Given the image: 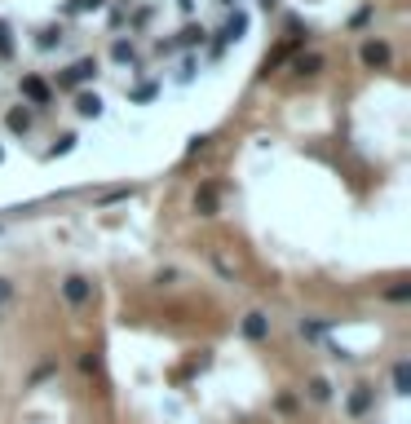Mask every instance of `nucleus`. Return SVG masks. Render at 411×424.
Instances as JSON below:
<instances>
[{"mask_svg":"<svg viewBox=\"0 0 411 424\" xmlns=\"http://www.w3.org/2000/svg\"><path fill=\"white\" fill-rule=\"evenodd\" d=\"M393 394H411V363H393Z\"/></svg>","mask_w":411,"mask_h":424,"instance_id":"obj_9","label":"nucleus"},{"mask_svg":"<svg viewBox=\"0 0 411 424\" xmlns=\"http://www.w3.org/2000/svg\"><path fill=\"white\" fill-rule=\"evenodd\" d=\"M319 67H323V58H319V54H309V58H297V71H301V75H314Z\"/></svg>","mask_w":411,"mask_h":424,"instance_id":"obj_13","label":"nucleus"},{"mask_svg":"<svg viewBox=\"0 0 411 424\" xmlns=\"http://www.w3.org/2000/svg\"><path fill=\"white\" fill-rule=\"evenodd\" d=\"M71 146H75V137H71V133H67V137H62V142H58V146H54V155H67V151H71Z\"/></svg>","mask_w":411,"mask_h":424,"instance_id":"obj_21","label":"nucleus"},{"mask_svg":"<svg viewBox=\"0 0 411 424\" xmlns=\"http://www.w3.org/2000/svg\"><path fill=\"white\" fill-rule=\"evenodd\" d=\"M58 40H62V31H54V27H49V31H40V40H36V44H40V49H54Z\"/></svg>","mask_w":411,"mask_h":424,"instance_id":"obj_15","label":"nucleus"},{"mask_svg":"<svg viewBox=\"0 0 411 424\" xmlns=\"http://www.w3.org/2000/svg\"><path fill=\"white\" fill-rule=\"evenodd\" d=\"M89 9H102V0H71V13H89Z\"/></svg>","mask_w":411,"mask_h":424,"instance_id":"obj_16","label":"nucleus"},{"mask_svg":"<svg viewBox=\"0 0 411 424\" xmlns=\"http://www.w3.org/2000/svg\"><path fill=\"white\" fill-rule=\"evenodd\" d=\"M9 297H13V283H9V279H0V305H9Z\"/></svg>","mask_w":411,"mask_h":424,"instance_id":"obj_20","label":"nucleus"},{"mask_svg":"<svg viewBox=\"0 0 411 424\" xmlns=\"http://www.w3.org/2000/svg\"><path fill=\"white\" fill-rule=\"evenodd\" d=\"M80 371H85V376H93V371H97V358L85 354V358H80Z\"/></svg>","mask_w":411,"mask_h":424,"instance_id":"obj_19","label":"nucleus"},{"mask_svg":"<svg viewBox=\"0 0 411 424\" xmlns=\"http://www.w3.org/2000/svg\"><path fill=\"white\" fill-rule=\"evenodd\" d=\"M367 406H372V389L358 385L354 394H350V416H367Z\"/></svg>","mask_w":411,"mask_h":424,"instance_id":"obj_10","label":"nucleus"},{"mask_svg":"<svg viewBox=\"0 0 411 424\" xmlns=\"http://www.w3.org/2000/svg\"><path fill=\"white\" fill-rule=\"evenodd\" d=\"M305 394H309V398H314V402H327V398H332V385H327L323 376H314V380H309V385H305Z\"/></svg>","mask_w":411,"mask_h":424,"instance_id":"obj_11","label":"nucleus"},{"mask_svg":"<svg viewBox=\"0 0 411 424\" xmlns=\"http://www.w3.org/2000/svg\"><path fill=\"white\" fill-rule=\"evenodd\" d=\"M389 58H393V54H389L385 40H367V44H363V67H389Z\"/></svg>","mask_w":411,"mask_h":424,"instance_id":"obj_3","label":"nucleus"},{"mask_svg":"<svg viewBox=\"0 0 411 424\" xmlns=\"http://www.w3.org/2000/svg\"><path fill=\"white\" fill-rule=\"evenodd\" d=\"M243 336L248 340H270V318L261 314V309H252V314L243 318Z\"/></svg>","mask_w":411,"mask_h":424,"instance_id":"obj_4","label":"nucleus"},{"mask_svg":"<svg viewBox=\"0 0 411 424\" xmlns=\"http://www.w3.org/2000/svg\"><path fill=\"white\" fill-rule=\"evenodd\" d=\"M62 297H67L71 305H85V301L93 297V283L85 279V274H71V279H67V283H62Z\"/></svg>","mask_w":411,"mask_h":424,"instance_id":"obj_2","label":"nucleus"},{"mask_svg":"<svg viewBox=\"0 0 411 424\" xmlns=\"http://www.w3.org/2000/svg\"><path fill=\"white\" fill-rule=\"evenodd\" d=\"M0 159H5V155H0Z\"/></svg>","mask_w":411,"mask_h":424,"instance_id":"obj_24","label":"nucleus"},{"mask_svg":"<svg viewBox=\"0 0 411 424\" xmlns=\"http://www.w3.org/2000/svg\"><path fill=\"white\" fill-rule=\"evenodd\" d=\"M151 97H155V85H137L133 89V102H151Z\"/></svg>","mask_w":411,"mask_h":424,"instance_id":"obj_17","label":"nucleus"},{"mask_svg":"<svg viewBox=\"0 0 411 424\" xmlns=\"http://www.w3.org/2000/svg\"><path fill=\"white\" fill-rule=\"evenodd\" d=\"M0 49H9V40H5V23H0Z\"/></svg>","mask_w":411,"mask_h":424,"instance_id":"obj_22","label":"nucleus"},{"mask_svg":"<svg viewBox=\"0 0 411 424\" xmlns=\"http://www.w3.org/2000/svg\"><path fill=\"white\" fill-rule=\"evenodd\" d=\"M195 208H200V217H212L217 212V186H200V194H195Z\"/></svg>","mask_w":411,"mask_h":424,"instance_id":"obj_7","label":"nucleus"},{"mask_svg":"<svg viewBox=\"0 0 411 424\" xmlns=\"http://www.w3.org/2000/svg\"><path fill=\"white\" fill-rule=\"evenodd\" d=\"M243 31H248V13H230V18H226V27H221V44L239 40Z\"/></svg>","mask_w":411,"mask_h":424,"instance_id":"obj_6","label":"nucleus"},{"mask_svg":"<svg viewBox=\"0 0 411 424\" xmlns=\"http://www.w3.org/2000/svg\"><path fill=\"white\" fill-rule=\"evenodd\" d=\"M195 40H204V27H186L182 31V44H195Z\"/></svg>","mask_w":411,"mask_h":424,"instance_id":"obj_18","label":"nucleus"},{"mask_svg":"<svg viewBox=\"0 0 411 424\" xmlns=\"http://www.w3.org/2000/svg\"><path fill=\"white\" fill-rule=\"evenodd\" d=\"M27 128H31L27 111H9V133H27Z\"/></svg>","mask_w":411,"mask_h":424,"instance_id":"obj_12","label":"nucleus"},{"mask_svg":"<svg viewBox=\"0 0 411 424\" xmlns=\"http://www.w3.org/2000/svg\"><path fill=\"white\" fill-rule=\"evenodd\" d=\"M23 93H27L36 106H44V102H49V85H44L40 75H23Z\"/></svg>","mask_w":411,"mask_h":424,"instance_id":"obj_5","label":"nucleus"},{"mask_svg":"<svg viewBox=\"0 0 411 424\" xmlns=\"http://www.w3.org/2000/svg\"><path fill=\"white\" fill-rule=\"evenodd\" d=\"M177 5H182V9H186V13H190V9H195V0H177Z\"/></svg>","mask_w":411,"mask_h":424,"instance_id":"obj_23","label":"nucleus"},{"mask_svg":"<svg viewBox=\"0 0 411 424\" xmlns=\"http://www.w3.org/2000/svg\"><path fill=\"white\" fill-rule=\"evenodd\" d=\"M75 111L85 120H97V116H102V97H97V93H80L75 97Z\"/></svg>","mask_w":411,"mask_h":424,"instance_id":"obj_8","label":"nucleus"},{"mask_svg":"<svg viewBox=\"0 0 411 424\" xmlns=\"http://www.w3.org/2000/svg\"><path fill=\"white\" fill-rule=\"evenodd\" d=\"M93 75H97V62H93V58H80L67 75H58V85L71 89V85H85V80H93Z\"/></svg>","mask_w":411,"mask_h":424,"instance_id":"obj_1","label":"nucleus"},{"mask_svg":"<svg viewBox=\"0 0 411 424\" xmlns=\"http://www.w3.org/2000/svg\"><path fill=\"white\" fill-rule=\"evenodd\" d=\"M115 62H133V40H115Z\"/></svg>","mask_w":411,"mask_h":424,"instance_id":"obj_14","label":"nucleus"}]
</instances>
